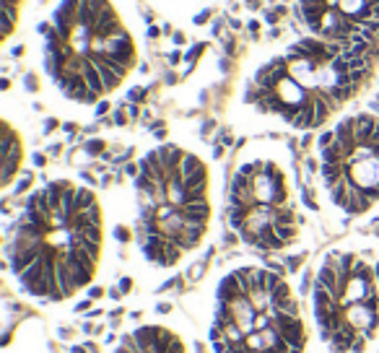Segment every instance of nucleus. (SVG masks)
I'll return each mask as SVG.
<instances>
[{"mask_svg":"<svg viewBox=\"0 0 379 353\" xmlns=\"http://www.w3.org/2000/svg\"><path fill=\"white\" fill-rule=\"evenodd\" d=\"M208 18H211V11H203V13H197V16H195V26H203Z\"/></svg>","mask_w":379,"mask_h":353,"instance_id":"9b49d317","label":"nucleus"},{"mask_svg":"<svg viewBox=\"0 0 379 353\" xmlns=\"http://www.w3.org/2000/svg\"><path fill=\"white\" fill-rule=\"evenodd\" d=\"M278 18H281V16H278L275 11H267V13H265V21H267V24H275Z\"/></svg>","mask_w":379,"mask_h":353,"instance_id":"f8f14e48","label":"nucleus"},{"mask_svg":"<svg viewBox=\"0 0 379 353\" xmlns=\"http://www.w3.org/2000/svg\"><path fill=\"white\" fill-rule=\"evenodd\" d=\"M107 353H192V345L174 322L151 317L127 325Z\"/></svg>","mask_w":379,"mask_h":353,"instance_id":"0eeeda50","label":"nucleus"},{"mask_svg":"<svg viewBox=\"0 0 379 353\" xmlns=\"http://www.w3.org/2000/svg\"><path fill=\"white\" fill-rule=\"evenodd\" d=\"M18 21V6H3V39H8Z\"/></svg>","mask_w":379,"mask_h":353,"instance_id":"1a4fd4ad","label":"nucleus"},{"mask_svg":"<svg viewBox=\"0 0 379 353\" xmlns=\"http://www.w3.org/2000/svg\"><path fill=\"white\" fill-rule=\"evenodd\" d=\"M148 37H151V39H156V37H159V29L151 26V29H148Z\"/></svg>","mask_w":379,"mask_h":353,"instance_id":"2eb2a0df","label":"nucleus"},{"mask_svg":"<svg viewBox=\"0 0 379 353\" xmlns=\"http://www.w3.org/2000/svg\"><path fill=\"white\" fill-rule=\"evenodd\" d=\"M99 195L73 180L37 187L6 234V268L18 296L68 304L94 286L104 255Z\"/></svg>","mask_w":379,"mask_h":353,"instance_id":"f257e3e1","label":"nucleus"},{"mask_svg":"<svg viewBox=\"0 0 379 353\" xmlns=\"http://www.w3.org/2000/svg\"><path fill=\"white\" fill-rule=\"evenodd\" d=\"M203 50H205V44H195V47L187 52V57H185V60H187V62H195V60L200 57V52H203Z\"/></svg>","mask_w":379,"mask_h":353,"instance_id":"9d476101","label":"nucleus"},{"mask_svg":"<svg viewBox=\"0 0 379 353\" xmlns=\"http://www.w3.org/2000/svg\"><path fill=\"white\" fill-rule=\"evenodd\" d=\"M226 218L234 239L257 255L288 250L301 229L294 169L278 156L239 159L226 187Z\"/></svg>","mask_w":379,"mask_h":353,"instance_id":"39448f33","label":"nucleus"},{"mask_svg":"<svg viewBox=\"0 0 379 353\" xmlns=\"http://www.w3.org/2000/svg\"><path fill=\"white\" fill-rule=\"evenodd\" d=\"M3 187H8L13 182L16 171L21 169V159H24V146L21 138L16 135V130L11 125L3 127Z\"/></svg>","mask_w":379,"mask_h":353,"instance_id":"6e6552de","label":"nucleus"},{"mask_svg":"<svg viewBox=\"0 0 379 353\" xmlns=\"http://www.w3.org/2000/svg\"><path fill=\"white\" fill-rule=\"evenodd\" d=\"M208 353H309L299 291L275 262H236L205 294Z\"/></svg>","mask_w":379,"mask_h":353,"instance_id":"7ed1b4c3","label":"nucleus"},{"mask_svg":"<svg viewBox=\"0 0 379 353\" xmlns=\"http://www.w3.org/2000/svg\"><path fill=\"white\" fill-rule=\"evenodd\" d=\"M169 62H180V52H171V55H169Z\"/></svg>","mask_w":379,"mask_h":353,"instance_id":"dca6fc26","label":"nucleus"},{"mask_svg":"<svg viewBox=\"0 0 379 353\" xmlns=\"http://www.w3.org/2000/svg\"><path fill=\"white\" fill-rule=\"evenodd\" d=\"M99 148H101V143H99V140H94V143H88V151H91V153H99Z\"/></svg>","mask_w":379,"mask_h":353,"instance_id":"ddd939ff","label":"nucleus"},{"mask_svg":"<svg viewBox=\"0 0 379 353\" xmlns=\"http://www.w3.org/2000/svg\"><path fill=\"white\" fill-rule=\"evenodd\" d=\"M138 250L148 268L171 278L205 244L213 205L211 169L180 143L148 148L135 174Z\"/></svg>","mask_w":379,"mask_h":353,"instance_id":"f03ea898","label":"nucleus"},{"mask_svg":"<svg viewBox=\"0 0 379 353\" xmlns=\"http://www.w3.org/2000/svg\"><path fill=\"white\" fill-rule=\"evenodd\" d=\"M257 29H260V21H250V31L257 34Z\"/></svg>","mask_w":379,"mask_h":353,"instance_id":"4468645a","label":"nucleus"},{"mask_svg":"<svg viewBox=\"0 0 379 353\" xmlns=\"http://www.w3.org/2000/svg\"><path fill=\"white\" fill-rule=\"evenodd\" d=\"M306 169L320 176L327 203L346 218L369 213L379 203V117L364 112L325 130Z\"/></svg>","mask_w":379,"mask_h":353,"instance_id":"423d86ee","label":"nucleus"},{"mask_svg":"<svg viewBox=\"0 0 379 353\" xmlns=\"http://www.w3.org/2000/svg\"><path fill=\"white\" fill-rule=\"evenodd\" d=\"M309 353H379V262L330 250L306 283Z\"/></svg>","mask_w":379,"mask_h":353,"instance_id":"20e7f679","label":"nucleus"}]
</instances>
